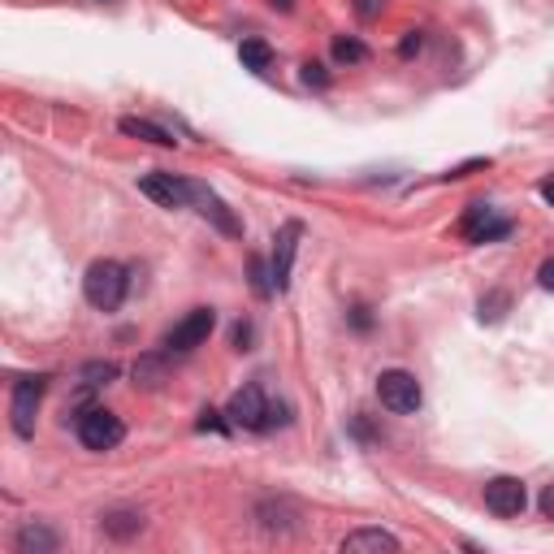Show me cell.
Returning <instances> with one entry per match:
<instances>
[{"instance_id":"obj_1","label":"cell","mask_w":554,"mask_h":554,"mask_svg":"<svg viewBox=\"0 0 554 554\" xmlns=\"http://www.w3.org/2000/svg\"><path fill=\"white\" fill-rule=\"evenodd\" d=\"M126 286H130V277H126L118 260H96L87 269V277H82V295H87V303L96 312H118L121 299H126Z\"/></svg>"},{"instance_id":"obj_2","label":"cell","mask_w":554,"mask_h":554,"mask_svg":"<svg viewBox=\"0 0 554 554\" xmlns=\"http://www.w3.org/2000/svg\"><path fill=\"white\" fill-rule=\"evenodd\" d=\"M377 398H381V407L395 416H407L420 407V381L412 373H403V368H390V373L377 377Z\"/></svg>"},{"instance_id":"obj_3","label":"cell","mask_w":554,"mask_h":554,"mask_svg":"<svg viewBox=\"0 0 554 554\" xmlns=\"http://www.w3.org/2000/svg\"><path fill=\"white\" fill-rule=\"evenodd\" d=\"M121 437H126V425L109 407H91V412L79 416V442L87 451H113Z\"/></svg>"},{"instance_id":"obj_4","label":"cell","mask_w":554,"mask_h":554,"mask_svg":"<svg viewBox=\"0 0 554 554\" xmlns=\"http://www.w3.org/2000/svg\"><path fill=\"white\" fill-rule=\"evenodd\" d=\"M213 325H217V312H213V308H191V312H186V317L165 334V351H169V356H186V351H196L199 342H208Z\"/></svg>"},{"instance_id":"obj_5","label":"cell","mask_w":554,"mask_h":554,"mask_svg":"<svg viewBox=\"0 0 554 554\" xmlns=\"http://www.w3.org/2000/svg\"><path fill=\"white\" fill-rule=\"evenodd\" d=\"M43 390H48V377H22V381H14V407H9V416H14V434L18 437L35 434V412H40Z\"/></svg>"},{"instance_id":"obj_6","label":"cell","mask_w":554,"mask_h":554,"mask_svg":"<svg viewBox=\"0 0 554 554\" xmlns=\"http://www.w3.org/2000/svg\"><path fill=\"white\" fill-rule=\"evenodd\" d=\"M269 407H273V403L264 398V390H260L256 381H247V386L230 398L225 416H230L234 429H269Z\"/></svg>"},{"instance_id":"obj_7","label":"cell","mask_w":554,"mask_h":554,"mask_svg":"<svg viewBox=\"0 0 554 554\" xmlns=\"http://www.w3.org/2000/svg\"><path fill=\"white\" fill-rule=\"evenodd\" d=\"M186 191H191V204L199 208V217H208L221 230V234H230V238L243 234V221L230 213V204H225V199H221L213 186H204V182H191V178H186Z\"/></svg>"},{"instance_id":"obj_8","label":"cell","mask_w":554,"mask_h":554,"mask_svg":"<svg viewBox=\"0 0 554 554\" xmlns=\"http://www.w3.org/2000/svg\"><path fill=\"white\" fill-rule=\"evenodd\" d=\"M299 238H303V221H282V230L273 238V286L286 291L291 286V269H295V252H299Z\"/></svg>"},{"instance_id":"obj_9","label":"cell","mask_w":554,"mask_h":554,"mask_svg":"<svg viewBox=\"0 0 554 554\" xmlns=\"http://www.w3.org/2000/svg\"><path fill=\"white\" fill-rule=\"evenodd\" d=\"M485 507L494 515H520L529 507V490H524V481L520 476H494L490 485H485Z\"/></svg>"},{"instance_id":"obj_10","label":"cell","mask_w":554,"mask_h":554,"mask_svg":"<svg viewBox=\"0 0 554 554\" xmlns=\"http://www.w3.org/2000/svg\"><path fill=\"white\" fill-rule=\"evenodd\" d=\"M138 191L148 199H157L160 208H186L191 204L186 178H174V174H148V178H138Z\"/></svg>"},{"instance_id":"obj_11","label":"cell","mask_w":554,"mask_h":554,"mask_svg":"<svg viewBox=\"0 0 554 554\" xmlns=\"http://www.w3.org/2000/svg\"><path fill=\"white\" fill-rule=\"evenodd\" d=\"M338 550L342 554H395L398 550V537L386 533V529H359V533H347L338 541Z\"/></svg>"},{"instance_id":"obj_12","label":"cell","mask_w":554,"mask_h":554,"mask_svg":"<svg viewBox=\"0 0 554 554\" xmlns=\"http://www.w3.org/2000/svg\"><path fill=\"white\" fill-rule=\"evenodd\" d=\"M57 546H61V537L48 524H40V520L22 524L18 537H14V550L18 554H57Z\"/></svg>"},{"instance_id":"obj_13","label":"cell","mask_w":554,"mask_h":554,"mask_svg":"<svg viewBox=\"0 0 554 554\" xmlns=\"http://www.w3.org/2000/svg\"><path fill=\"white\" fill-rule=\"evenodd\" d=\"M121 135H130V138H143V143H157V148H174L178 138L169 135L165 126H157V121H143V118H121Z\"/></svg>"},{"instance_id":"obj_14","label":"cell","mask_w":554,"mask_h":554,"mask_svg":"<svg viewBox=\"0 0 554 554\" xmlns=\"http://www.w3.org/2000/svg\"><path fill=\"white\" fill-rule=\"evenodd\" d=\"M100 529H104L109 537H118V541H126V537H135L138 529H143V515H135V511H109Z\"/></svg>"},{"instance_id":"obj_15","label":"cell","mask_w":554,"mask_h":554,"mask_svg":"<svg viewBox=\"0 0 554 554\" xmlns=\"http://www.w3.org/2000/svg\"><path fill=\"white\" fill-rule=\"evenodd\" d=\"M238 57H243V65H247V70L264 74V70L273 65V48H269L264 40H243V43H238Z\"/></svg>"},{"instance_id":"obj_16","label":"cell","mask_w":554,"mask_h":554,"mask_svg":"<svg viewBox=\"0 0 554 554\" xmlns=\"http://www.w3.org/2000/svg\"><path fill=\"white\" fill-rule=\"evenodd\" d=\"M490 221H494V208H490V204H468V213L459 221V234L468 238V243H476V234H481Z\"/></svg>"},{"instance_id":"obj_17","label":"cell","mask_w":554,"mask_h":554,"mask_svg":"<svg viewBox=\"0 0 554 554\" xmlns=\"http://www.w3.org/2000/svg\"><path fill=\"white\" fill-rule=\"evenodd\" d=\"M334 61L338 65H359V61H368V48L359 40H347V35H342V40H334Z\"/></svg>"},{"instance_id":"obj_18","label":"cell","mask_w":554,"mask_h":554,"mask_svg":"<svg viewBox=\"0 0 554 554\" xmlns=\"http://www.w3.org/2000/svg\"><path fill=\"white\" fill-rule=\"evenodd\" d=\"M135 381H143V386H160V381H165V359L143 356L135 364Z\"/></svg>"},{"instance_id":"obj_19","label":"cell","mask_w":554,"mask_h":554,"mask_svg":"<svg viewBox=\"0 0 554 554\" xmlns=\"http://www.w3.org/2000/svg\"><path fill=\"white\" fill-rule=\"evenodd\" d=\"M507 308H511V295H507V291H494V295L481 299V320H490V325H494V320H502Z\"/></svg>"},{"instance_id":"obj_20","label":"cell","mask_w":554,"mask_h":554,"mask_svg":"<svg viewBox=\"0 0 554 554\" xmlns=\"http://www.w3.org/2000/svg\"><path fill=\"white\" fill-rule=\"evenodd\" d=\"M252 291H256L260 299H269L277 291V286H273V269H264V260H252Z\"/></svg>"},{"instance_id":"obj_21","label":"cell","mask_w":554,"mask_h":554,"mask_svg":"<svg viewBox=\"0 0 554 554\" xmlns=\"http://www.w3.org/2000/svg\"><path fill=\"white\" fill-rule=\"evenodd\" d=\"M113 377H118V364H113V359L87 364V368H82V381H87V386H104V381H113Z\"/></svg>"},{"instance_id":"obj_22","label":"cell","mask_w":554,"mask_h":554,"mask_svg":"<svg viewBox=\"0 0 554 554\" xmlns=\"http://www.w3.org/2000/svg\"><path fill=\"white\" fill-rule=\"evenodd\" d=\"M199 429H204V434H208V429H213V434H230V420H221V412L208 407V412H199Z\"/></svg>"},{"instance_id":"obj_23","label":"cell","mask_w":554,"mask_h":554,"mask_svg":"<svg viewBox=\"0 0 554 554\" xmlns=\"http://www.w3.org/2000/svg\"><path fill=\"white\" fill-rule=\"evenodd\" d=\"M303 82H308V87H330L325 65H320V61H308V65H303Z\"/></svg>"},{"instance_id":"obj_24","label":"cell","mask_w":554,"mask_h":554,"mask_svg":"<svg viewBox=\"0 0 554 554\" xmlns=\"http://www.w3.org/2000/svg\"><path fill=\"white\" fill-rule=\"evenodd\" d=\"M234 347L238 351H247V347H252V320H238L234 325Z\"/></svg>"},{"instance_id":"obj_25","label":"cell","mask_w":554,"mask_h":554,"mask_svg":"<svg viewBox=\"0 0 554 554\" xmlns=\"http://www.w3.org/2000/svg\"><path fill=\"white\" fill-rule=\"evenodd\" d=\"M381 5H386V0H356V14L364 22H373L377 14H381Z\"/></svg>"},{"instance_id":"obj_26","label":"cell","mask_w":554,"mask_h":554,"mask_svg":"<svg viewBox=\"0 0 554 554\" xmlns=\"http://www.w3.org/2000/svg\"><path fill=\"white\" fill-rule=\"evenodd\" d=\"M537 282H541V291H554V256L537 269Z\"/></svg>"},{"instance_id":"obj_27","label":"cell","mask_w":554,"mask_h":554,"mask_svg":"<svg viewBox=\"0 0 554 554\" xmlns=\"http://www.w3.org/2000/svg\"><path fill=\"white\" fill-rule=\"evenodd\" d=\"M537 507H541V515H546V520H554V485H546V490H541Z\"/></svg>"},{"instance_id":"obj_28","label":"cell","mask_w":554,"mask_h":554,"mask_svg":"<svg viewBox=\"0 0 554 554\" xmlns=\"http://www.w3.org/2000/svg\"><path fill=\"white\" fill-rule=\"evenodd\" d=\"M420 43H425V40H420V35L412 31V35L403 40V48H398V53H403V57H416V53H420Z\"/></svg>"},{"instance_id":"obj_29","label":"cell","mask_w":554,"mask_h":554,"mask_svg":"<svg viewBox=\"0 0 554 554\" xmlns=\"http://www.w3.org/2000/svg\"><path fill=\"white\" fill-rule=\"evenodd\" d=\"M351 320H356V330H368V325H373V317H368V308H356V312H351Z\"/></svg>"},{"instance_id":"obj_30","label":"cell","mask_w":554,"mask_h":554,"mask_svg":"<svg viewBox=\"0 0 554 554\" xmlns=\"http://www.w3.org/2000/svg\"><path fill=\"white\" fill-rule=\"evenodd\" d=\"M541 199H546V204H554V178L541 182Z\"/></svg>"},{"instance_id":"obj_31","label":"cell","mask_w":554,"mask_h":554,"mask_svg":"<svg viewBox=\"0 0 554 554\" xmlns=\"http://www.w3.org/2000/svg\"><path fill=\"white\" fill-rule=\"evenodd\" d=\"M269 5H273V9H282V14H286V9H291L295 0H269Z\"/></svg>"}]
</instances>
